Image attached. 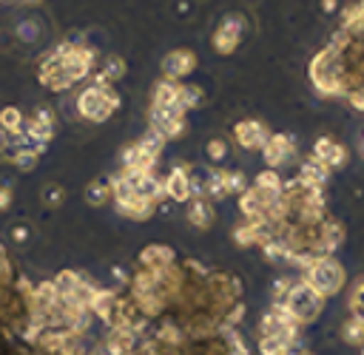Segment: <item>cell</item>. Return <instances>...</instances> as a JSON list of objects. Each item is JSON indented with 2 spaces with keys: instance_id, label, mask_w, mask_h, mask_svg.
<instances>
[{
  "instance_id": "1",
  "label": "cell",
  "mask_w": 364,
  "mask_h": 355,
  "mask_svg": "<svg viewBox=\"0 0 364 355\" xmlns=\"http://www.w3.org/2000/svg\"><path fill=\"white\" fill-rule=\"evenodd\" d=\"M310 80L316 85V91L327 94V97H336V94H344L341 88V71H338V45L330 43L327 48H321L313 62H310Z\"/></svg>"
},
{
  "instance_id": "2",
  "label": "cell",
  "mask_w": 364,
  "mask_h": 355,
  "mask_svg": "<svg viewBox=\"0 0 364 355\" xmlns=\"http://www.w3.org/2000/svg\"><path fill=\"white\" fill-rule=\"evenodd\" d=\"M304 284L313 287L321 298L336 295L344 284V267L333 256H318L316 261H310L304 267Z\"/></svg>"
},
{
  "instance_id": "3",
  "label": "cell",
  "mask_w": 364,
  "mask_h": 355,
  "mask_svg": "<svg viewBox=\"0 0 364 355\" xmlns=\"http://www.w3.org/2000/svg\"><path fill=\"white\" fill-rule=\"evenodd\" d=\"M321 301H324V298H321L313 287H307L304 281H299V284H293V287L287 290V295H284L282 307L293 315V321H296V324H307V321H313V318L318 315Z\"/></svg>"
},
{
  "instance_id": "4",
  "label": "cell",
  "mask_w": 364,
  "mask_h": 355,
  "mask_svg": "<svg viewBox=\"0 0 364 355\" xmlns=\"http://www.w3.org/2000/svg\"><path fill=\"white\" fill-rule=\"evenodd\" d=\"M117 94L111 91V88H102V85H91V88H85L80 97H77V111H80V116H85V119H91V122H102V119H108L111 114H114V108H117Z\"/></svg>"
},
{
  "instance_id": "5",
  "label": "cell",
  "mask_w": 364,
  "mask_h": 355,
  "mask_svg": "<svg viewBox=\"0 0 364 355\" xmlns=\"http://www.w3.org/2000/svg\"><path fill=\"white\" fill-rule=\"evenodd\" d=\"M108 185H111V196H114V202H117V210H119L122 216L142 222V219H148V216L154 213V202L136 196V193L122 182V176H111Z\"/></svg>"
},
{
  "instance_id": "6",
  "label": "cell",
  "mask_w": 364,
  "mask_h": 355,
  "mask_svg": "<svg viewBox=\"0 0 364 355\" xmlns=\"http://www.w3.org/2000/svg\"><path fill=\"white\" fill-rule=\"evenodd\" d=\"M148 119H151V128L156 133H162L165 139H173L185 131V119H182L179 105H151Z\"/></svg>"
},
{
  "instance_id": "7",
  "label": "cell",
  "mask_w": 364,
  "mask_h": 355,
  "mask_svg": "<svg viewBox=\"0 0 364 355\" xmlns=\"http://www.w3.org/2000/svg\"><path fill=\"white\" fill-rule=\"evenodd\" d=\"M122 176V182L136 193V196H142V199H148V202H159L162 199V193H165V187H162V182L154 176V170H122L119 173Z\"/></svg>"
},
{
  "instance_id": "8",
  "label": "cell",
  "mask_w": 364,
  "mask_h": 355,
  "mask_svg": "<svg viewBox=\"0 0 364 355\" xmlns=\"http://www.w3.org/2000/svg\"><path fill=\"white\" fill-rule=\"evenodd\" d=\"M242 34H245V17L228 14V17L219 23V28L213 31V48H216L219 54H230V51H236Z\"/></svg>"
},
{
  "instance_id": "9",
  "label": "cell",
  "mask_w": 364,
  "mask_h": 355,
  "mask_svg": "<svg viewBox=\"0 0 364 355\" xmlns=\"http://www.w3.org/2000/svg\"><path fill=\"white\" fill-rule=\"evenodd\" d=\"M296 321H293V315L284 310V307H273L267 315H264V321H262V332L267 335V338H279V341H284V344H290L293 338H296Z\"/></svg>"
},
{
  "instance_id": "10",
  "label": "cell",
  "mask_w": 364,
  "mask_h": 355,
  "mask_svg": "<svg viewBox=\"0 0 364 355\" xmlns=\"http://www.w3.org/2000/svg\"><path fill=\"white\" fill-rule=\"evenodd\" d=\"M293 156H296L293 136H287V133H276V136H270V139L264 142V162L270 165V170L287 165Z\"/></svg>"
},
{
  "instance_id": "11",
  "label": "cell",
  "mask_w": 364,
  "mask_h": 355,
  "mask_svg": "<svg viewBox=\"0 0 364 355\" xmlns=\"http://www.w3.org/2000/svg\"><path fill=\"white\" fill-rule=\"evenodd\" d=\"M193 65H196V54L188 48H176L162 57V74H165V80H173V82L182 80L185 74H191Z\"/></svg>"
},
{
  "instance_id": "12",
  "label": "cell",
  "mask_w": 364,
  "mask_h": 355,
  "mask_svg": "<svg viewBox=\"0 0 364 355\" xmlns=\"http://www.w3.org/2000/svg\"><path fill=\"white\" fill-rule=\"evenodd\" d=\"M233 133H236V142H239L242 148H247V151L264 148V142L270 139V136H267V128H264L262 122H256V119H242V122L233 128Z\"/></svg>"
},
{
  "instance_id": "13",
  "label": "cell",
  "mask_w": 364,
  "mask_h": 355,
  "mask_svg": "<svg viewBox=\"0 0 364 355\" xmlns=\"http://www.w3.org/2000/svg\"><path fill=\"white\" fill-rule=\"evenodd\" d=\"M313 159H318V162L327 165V168H341V165L347 162V151H344L338 142H333L330 136H321V139L313 145Z\"/></svg>"
},
{
  "instance_id": "14",
  "label": "cell",
  "mask_w": 364,
  "mask_h": 355,
  "mask_svg": "<svg viewBox=\"0 0 364 355\" xmlns=\"http://www.w3.org/2000/svg\"><path fill=\"white\" fill-rule=\"evenodd\" d=\"M162 187H165V196H171L173 202L191 199V176H188V168H185V170H182V168L171 170V176L162 182Z\"/></svg>"
},
{
  "instance_id": "15",
  "label": "cell",
  "mask_w": 364,
  "mask_h": 355,
  "mask_svg": "<svg viewBox=\"0 0 364 355\" xmlns=\"http://www.w3.org/2000/svg\"><path fill=\"white\" fill-rule=\"evenodd\" d=\"M154 165H156V156L139 148V142L122 151V170H154Z\"/></svg>"
},
{
  "instance_id": "16",
  "label": "cell",
  "mask_w": 364,
  "mask_h": 355,
  "mask_svg": "<svg viewBox=\"0 0 364 355\" xmlns=\"http://www.w3.org/2000/svg\"><path fill=\"white\" fill-rule=\"evenodd\" d=\"M139 264H142L145 270L168 267V264H173V250L165 247V244H148V247L139 253Z\"/></svg>"
},
{
  "instance_id": "17",
  "label": "cell",
  "mask_w": 364,
  "mask_h": 355,
  "mask_svg": "<svg viewBox=\"0 0 364 355\" xmlns=\"http://www.w3.org/2000/svg\"><path fill=\"white\" fill-rule=\"evenodd\" d=\"M327 165H321L318 159H304L301 162V170H299V182H304V185H310V187H321L324 182H327Z\"/></svg>"
},
{
  "instance_id": "18",
  "label": "cell",
  "mask_w": 364,
  "mask_h": 355,
  "mask_svg": "<svg viewBox=\"0 0 364 355\" xmlns=\"http://www.w3.org/2000/svg\"><path fill=\"white\" fill-rule=\"evenodd\" d=\"M14 37H17L20 43H26V45H34V43L43 37V23H40L37 17H23V20H17V26H14Z\"/></svg>"
},
{
  "instance_id": "19",
  "label": "cell",
  "mask_w": 364,
  "mask_h": 355,
  "mask_svg": "<svg viewBox=\"0 0 364 355\" xmlns=\"http://www.w3.org/2000/svg\"><path fill=\"white\" fill-rule=\"evenodd\" d=\"M188 219L193 227H210L213 224V207L208 204V199H193L191 207H188Z\"/></svg>"
},
{
  "instance_id": "20",
  "label": "cell",
  "mask_w": 364,
  "mask_h": 355,
  "mask_svg": "<svg viewBox=\"0 0 364 355\" xmlns=\"http://www.w3.org/2000/svg\"><path fill=\"white\" fill-rule=\"evenodd\" d=\"M151 105H176V82L173 80H159L154 88Z\"/></svg>"
},
{
  "instance_id": "21",
  "label": "cell",
  "mask_w": 364,
  "mask_h": 355,
  "mask_svg": "<svg viewBox=\"0 0 364 355\" xmlns=\"http://www.w3.org/2000/svg\"><path fill=\"white\" fill-rule=\"evenodd\" d=\"M202 102V88L196 85H176V105L185 111V108H196Z\"/></svg>"
},
{
  "instance_id": "22",
  "label": "cell",
  "mask_w": 364,
  "mask_h": 355,
  "mask_svg": "<svg viewBox=\"0 0 364 355\" xmlns=\"http://www.w3.org/2000/svg\"><path fill=\"white\" fill-rule=\"evenodd\" d=\"M0 128H3L9 136L17 133V131H23V114H20V108H14V105L3 108V111H0Z\"/></svg>"
},
{
  "instance_id": "23",
  "label": "cell",
  "mask_w": 364,
  "mask_h": 355,
  "mask_svg": "<svg viewBox=\"0 0 364 355\" xmlns=\"http://www.w3.org/2000/svg\"><path fill=\"white\" fill-rule=\"evenodd\" d=\"M108 196H111V185H108V182H91V185L85 187V202L94 204V207L105 204Z\"/></svg>"
},
{
  "instance_id": "24",
  "label": "cell",
  "mask_w": 364,
  "mask_h": 355,
  "mask_svg": "<svg viewBox=\"0 0 364 355\" xmlns=\"http://www.w3.org/2000/svg\"><path fill=\"white\" fill-rule=\"evenodd\" d=\"M37 151H31V148H17V151H11V162H14V168H20V170H31L34 165H37Z\"/></svg>"
},
{
  "instance_id": "25",
  "label": "cell",
  "mask_w": 364,
  "mask_h": 355,
  "mask_svg": "<svg viewBox=\"0 0 364 355\" xmlns=\"http://www.w3.org/2000/svg\"><path fill=\"white\" fill-rule=\"evenodd\" d=\"M162 145H165V136H162V133H156L154 128H148V131H145V136L139 139V148H145L151 156H159Z\"/></svg>"
},
{
  "instance_id": "26",
  "label": "cell",
  "mask_w": 364,
  "mask_h": 355,
  "mask_svg": "<svg viewBox=\"0 0 364 355\" xmlns=\"http://www.w3.org/2000/svg\"><path fill=\"white\" fill-rule=\"evenodd\" d=\"M102 74L108 77V82H117L119 77H125V60L122 57H105Z\"/></svg>"
},
{
  "instance_id": "27",
  "label": "cell",
  "mask_w": 364,
  "mask_h": 355,
  "mask_svg": "<svg viewBox=\"0 0 364 355\" xmlns=\"http://www.w3.org/2000/svg\"><path fill=\"white\" fill-rule=\"evenodd\" d=\"M63 199H65V187L63 185H46L43 187V204L46 207H60L63 204Z\"/></svg>"
},
{
  "instance_id": "28",
  "label": "cell",
  "mask_w": 364,
  "mask_h": 355,
  "mask_svg": "<svg viewBox=\"0 0 364 355\" xmlns=\"http://www.w3.org/2000/svg\"><path fill=\"white\" fill-rule=\"evenodd\" d=\"M225 190L228 193H245L247 190V179L239 170H225Z\"/></svg>"
},
{
  "instance_id": "29",
  "label": "cell",
  "mask_w": 364,
  "mask_h": 355,
  "mask_svg": "<svg viewBox=\"0 0 364 355\" xmlns=\"http://www.w3.org/2000/svg\"><path fill=\"white\" fill-rule=\"evenodd\" d=\"M287 346L290 344H284L279 338H267V335H262V344H259L262 355H287Z\"/></svg>"
},
{
  "instance_id": "30",
  "label": "cell",
  "mask_w": 364,
  "mask_h": 355,
  "mask_svg": "<svg viewBox=\"0 0 364 355\" xmlns=\"http://www.w3.org/2000/svg\"><path fill=\"white\" fill-rule=\"evenodd\" d=\"M256 187H264V190H282V179L276 170H264L256 176Z\"/></svg>"
},
{
  "instance_id": "31",
  "label": "cell",
  "mask_w": 364,
  "mask_h": 355,
  "mask_svg": "<svg viewBox=\"0 0 364 355\" xmlns=\"http://www.w3.org/2000/svg\"><path fill=\"white\" fill-rule=\"evenodd\" d=\"M350 307H353V318L364 321V278L358 281V287H355V293L350 298Z\"/></svg>"
},
{
  "instance_id": "32",
  "label": "cell",
  "mask_w": 364,
  "mask_h": 355,
  "mask_svg": "<svg viewBox=\"0 0 364 355\" xmlns=\"http://www.w3.org/2000/svg\"><path fill=\"white\" fill-rule=\"evenodd\" d=\"M344 338H347L350 344H361V341H364V321L353 318V321L344 327Z\"/></svg>"
},
{
  "instance_id": "33",
  "label": "cell",
  "mask_w": 364,
  "mask_h": 355,
  "mask_svg": "<svg viewBox=\"0 0 364 355\" xmlns=\"http://www.w3.org/2000/svg\"><path fill=\"white\" fill-rule=\"evenodd\" d=\"M205 151H208V159L219 162V159H225V153H228V145H225V139H210Z\"/></svg>"
},
{
  "instance_id": "34",
  "label": "cell",
  "mask_w": 364,
  "mask_h": 355,
  "mask_svg": "<svg viewBox=\"0 0 364 355\" xmlns=\"http://www.w3.org/2000/svg\"><path fill=\"white\" fill-rule=\"evenodd\" d=\"M347 99H350V105H353L355 111H364V88L350 91V94H347Z\"/></svg>"
},
{
  "instance_id": "35",
  "label": "cell",
  "mask_w": 364,
  "mask_h": 355,
  "mask_svg": "<svg viewBox=\"0 0 364 355\" xmlns=\"http://www.w3.org/2000/svg\"><path fill=\"white\" fill-rule=\"evenodd\" d=\"M9 204H11V190L3 185V187H0V210H6Z\"/></svg>"
},
{
  "instance_id": "36",
  "label": "cell",
  "mask_w": 364,
  "mask_h": 355,
  "mask_svg": "<svg viewBox=\"0 0 364 355\" xmlns=\"http://www.w3.org/2000/svg\"><path fill=\"white\" fill-rule=\"evenodd\" d=\"M11 236H14V241H26V239H28V230H26L23 224H17V227L11 230Z\"/></svg>"
},
{
  "instance_id": "37",
  "label": "cell",
  "mask_w": 364,
  "mask_h": 355,
  "mask_svg": "<svg viewBox=\"0 0 364 355\" xmlns=\"http://www.w3.org/2000/svg\"><path fill=\"white\" fill-rule=\"evenodd\" d=\"M9 151V133L0 128V153H6Z\"/></svg>"
},
{
  "instance_id": "38",
  "label": "cell",
  "mask_w": 364,
  "mask_h": 355,
  "mask_svg": "<svg viewBox=\"0 0 364 355\" xmlns=\"http://www.w3.org/2000/svg\"><path fill=\"white\" fill-rule=\"evenodd\" d=\"M321 6H324V9H327V11H333V9H336V0H324V3H321Z\"/></svg>"
}]
</instances>
